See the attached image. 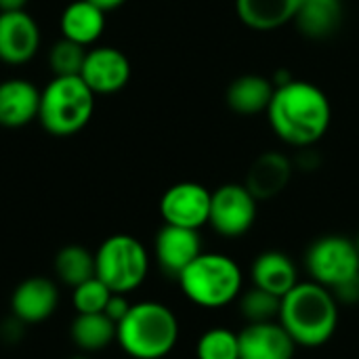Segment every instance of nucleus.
I'll return each instance as SVG.
<instances>
[{
    "instance_id": "5",
    "label": "nucleus",
    "mask_w": 359,
    "mask_h": 359,
    "mask_svg": "<svg viewBox=\"0 0 359 359\" xmlns=\"http://www.w3.org/2000/svg\"><path fill=\"white\" fill-rule=\"evenodd\" d=\"M95 111V93L80 76H55L40 90L38 120L55 137H69L82 130Z\"/></svg>"
},
{
    "instance_id": "29",
    "label": "nucleus",
    "mask_w": 359,
    "mask_h": 359,
    "mask_svg": "<svg viewBox=\"0 0 359 359\" xmlns=\"http://www.w3.org/2000/svg\"><path fill=\"white\" fill-rule=\"evenodd\" d=\"M27 0H0V13H11V11H23Z\"/></svg>"
},
{
    "instance_id": "11",
    "label": "nucleus",
    "mask_w": 359,
    "mask_h": 359,
    "mask_svg": "<svg viewBox=\"0 0 359 359\" xmlns=\"http://www.w3.org/2000/svg\"><path fill=\"white\" fill-rule=\"evenodd\" d=\"M40 48V29L25 11L0 13V61L27 63Z\"/></svg>"
},
{
    "instance_id": "21",
    "label": "nucleus",
    "mask_w": 359,
    "mask_h": 359,
    "mask_svg": "<svg viewBox=\"0 0 359 359\" xmlns=\"http://www.w3.org/2000/svg\"><path fill=\"white\" fill-rule=\"evenodd\" d=\"M273 82L257 76V74H246L236 78L225 93V101L231 111L240 116H257L267 111L269 101L273 97Z\"/></svg>"
},
{
    "instance_id": "24",
    "label": "nucleus",
    "mask_w": 359,
    "mask_h": 359,
    "mask_svg": "<svg viewBox=\"0 0 359 359\" xmlns=\"http://www.w3.org/2000/svg\"><path fill=\"white\" fill-rule=\"evenodd\" d=\"M280 305L282 299L252 286L250 290L242 292L238 297V309L240 316L246 320V324H265V322H278L280 318Z\"/></svg>"
},
{
    "instance_id": "4",
    "label": "nucleus",
    "mask_w": 359,
    "mask_h": 359,
    "mask_svg": "<svg viewBox=\"0 0 359 359\" xmlns=\"http://www.w3.org/2000/svg\"><path fill=\"white\" fill-rule=\"evenodd\" d=\"M177 282L194 305L221 309L238 301L244 276L231 257L221 252H202L181 271Z\"/></svg>"
},
{
    "instance_id": "14",
    "label": "nucleus",
    "mask_w": 359,
    "mask_h": 359,
    "mask_svg": "<svg viewBox=\"0 0 359 359\" xmlns=\"http://www.w3.org/2000/svg\"><path fill=\"white\" fill-rule=\"evenodd\" d=\"M59 303L57 286L42 276H34L23 280L13 297H11V311L23 324H40L48 320Z\"/></svg>"
},
{
    "instance_id": "12",
    "label": "nucleus",
    "mask_w": 359,
    "mask_h": 359,
    "mask_svg": "<svg viewBox=\"0 0 359 359\" xmlns=\"http://www.w3.org/2000/svg\"><path fill=\"white\" fill-rule=\"evenodd\" d=\"M154 252L160 269L168 278H179L181 271L202 255V240L198 229H187V227H177V225H166L158 231L156 242H154Z\"/></svg>"
},
{
    "instance_id": "8",
    "label": "nucleus",
    "mask_w": 359,
    "mask_h": 359,
    "mask_svg": "<svg viewBox=\"0 0 359 359\" xmlns=\"http://www.w3.org/2000/svg\"><path fill=\"white\" fill-rule=\"evenodd\" d=\"M259 200L242 183H225L212 191L208 225L223 238L246 236L257 221Z\"/></svg>"
},
{
    "instance_id": "10",
    "label": "nucleus",
    "mask_w": 359,
    "mask_h": 359,
    "mask_svg": "<svg viewBox=\"0 0 359 359\" xmlns=\"http://www.w3.org/2000/svg\"><path fill=\"white\" fill-rule=\"evenodd\" d=\"M80 78L95 95H111L128 84L130 61L114 46H97L86 53Z\"/></svg>"
},
{
    "instance_id": "1",
    "label": "nucleus",
    "mask_w": 359,
    "mask_h": 359,
    "mask_svg": "<svg viewBox=\"0 0 359 359\" xmlns=\"http://www.w3.org/2000/svg\"><path fill=\"white\" fill-rule=\"evenodd\" d=\"M265 114L278 139L297 149H309L322 141L332 122L328 95L320 86L297 78L276 86Z\"/></svg>"
},
{
    "instance_id": "17",
    "label": "nucleus",
    "mask_w": 359,
    "mask_h": 359,
    "mask_svg": "<svg viewBox=\"0 0 359 359\" xmlns=\"http://www.w3.org/2000/svg\"><path fill=\"white\" fill-rule=\"evenodd\" d=\"M252 286L267 290L276 297H284L299 284V271L294 261L280 250L261 252L250 265Z\"/></svg>"
},
{
    "instance_id": "31",
    "label": "nucleus",
    "mask_w": 359,
    "mask_h": 359,
    "mask_svg": "<svg viewBox=\"0 0 359 359\" xmlns=\"http://www.w3.org/2000/svg\"><path fill=\"white\" fill-rule=\"evenodd\" d=\"M72 359H88V358H84V355H76V358H72Z\"/></svg>"
},
{
    "instance_id": "6",
    "label": "nucleus",
    "mask_w": 359,
    "mask_h": 359,
    "mask_svg": "<svg viewBox=\"0 0 359 359\" xmlns=\"http://www.w3.org/2000/svg\"><path fill=\"white\" fill-rule=\"evenodd\" d=\"M97 278L116 294L137 290L149 271V255L145 246L126 233L107 238L95 252Z\"/></svg>"
},
{
    "instance_id": "26",
    "label": "nucleus",
    "mask_w": 359,
    "mask_h": 359,
    "mask_svg": "<svg viewBox=\"0 0 359 359\" xmlns=\"http://www.w3.org/2000/svg\"><path fill=\"white\" fill-rule=\"evenodd\" d=\"M86 46L72 42L67 38H61L59 42L53 44L48 63L53 67L55 76H80L84 59H86Z\"/></svg>"
},
{
    "instance_id": "7",
    "label": "nucleus",
    "mask_w": 359,
    "mask_h": 359,
    "mask_svg": "<svg viewBox=\"0 0 359 359\" xmlns=\"http://www.w3.org/2000/svg\"><path fill=\"white\" fill-rule=\"evenodd\" d=\"M305 267L313 282L330 292L359 278V250L355 240L345 236H322L307 248Z\"/></svg>"
},
{
    "instance_id": "13",
    "label": "nucleus",
    "mask_w": 359,
    "mask_h": 359,
    "mask_svg": "<svg viewBox=\"0 0 359 359\" xmlns=\"http://www.w3.org/2000/svg\"><path fill=\"white\" fill-rule=\"evenodd\" d=\"M240 359H292L297 343L280 322L246 324L240 332Z\"/></svg>"
},
{
    "instance_id": "16",
    "label": "nucleus",
    "mask_w": 359,
    "mask_h": 359,
    "mask_svg": "<svg viewBox=\"0 0 359 359\" xmlns=\"http://www.w3.org/2000/svg\"><path fill=\"white\" fill-rule=\"evenodd\" d=\"M40 90L23 78L0 82V126L19 128L38 118Z\"/></svg>"
},
{
    "instance_id": "22",
    "label": "nucleus",
    "mask_w": 359,
    "mask_h": 359,
    "mask_svg": "<svg viewBox=\"0 0 359 359\" xmlns=\"http://www.w3.org/2000/svg\"><path fill=\"white\" fill-rule=\"evenodd\" d=\"M118 324L105 313H78L72 324V339L82 351H101L116 341Z\"/></svg>"
},
{
    "instance_id": "27",
    "label": "nucleus",
    "mask_w": 359,
    "mask_h": 359,
    "mask_svg": "<svg viewBox=\"0 0 359 359\" xmlns=\"http://www.w3.org/2000/svg\"><path fill=\"white\" fill-rule=\"evenodd\" d=\"M111 294L114 292L95 276V278L86 280L74 288L72 303H74V309L78 313H103Z\"/></svg>"
},
{
    "instance_id": "3",
    "label": "nucleus",
    "mask_w": 359,
    "mask_h": 359,
    "mask_svg": "<svg viewBox=\"0 0 359 359\" xmlns=\"http://www.w3.org/2000/svg\"><path fill=\"white\" fill-rule=\"evenodd\" d=\"M116 341L133 359H162L177 347L179 320L162 303H135L118 324Z\"/></svg>"
},
{
    "instance_id": "30",
    "label": "nucleus",
    "mask_w": 359,
    "mask_h": 359,
    "mask_svg": "<svg viewBox=\"0 0 359 359\" xmlns=\"http://www.w3.org/2000/svg\"><path fill=\"white\" fill-rule=\"evenodd\" d=\"M88 2H93L95 6H99L101 11H114V8H118V6H122L126 0H88Z\"/></svg>"
},
{
    "instance_id": "15",
    "label": "nucleus",
    "mask_w": 359,
    "mask_h": 359,
    "mask_svg": "<svg viewBox=\"0 0 359 359\" xmlns=\"http://www.w3.org/2000/svg\"><path fill=\"white\" fill-rule=\"evenodd\" d=\"M292 172L294 164L288 156L280 151H265L250 164L244 185L259 202H267L288 187Z\"/></svg>"
},
{
    "instance_id": "18",
    "label": "nucleus",
    "mask_w": 359,
    "mask_h": 359,
    "mask_svg": "<svg viewBox=\"0 0 359 359\" xmlns=\"http://www.w3.org/2000/svg\"><path fill=\"white\" fill-rule=\"evenodd\" d=\"M301 0H236L238 19L257 32H273L294 21Z\"/></svg>"
},
{
    "instance_id": "25",
    "label": "nucleus",
    "mask_w": 359,
    "mask_h": 359,
    "mask_svg": "<svg viewBox=\"0 0 359 359\" xmlns=\"http://www.w3.org/2000/svg\"><path fill=\"white\" fill-rule=\"evenodd\" d=\"M198 359H240V339L238 332L217 326L206 330L196 345Z\"/></svg>"
},
{
    "instance_id": "23",
    "label": "nucleus",
    "mask_w": 359,
    "mask_h": 359,
    "mask_svg": "<svg viewBox=\"0 0 359 359\" xmlns=\"http://www.w3.org/2000/svg\"><path fill=\"white\" fill-rule=\"evenodd\" d=\"M55 271L59 280L72 288L80 286L82 282L97 276L95 269V255H90L86 248L78 244H69L61 248L55 257Z\"/></svg>"
},
{
    "instance_id": "20",
    "label": "nucleus",
    "mask_w": 359,
    "mask_h": 359,
    "mask_svg": "<svg viewBox=\"0 0 359 359\" xmlns=\"http://www.w3.org/2000/svg\"><path fill=\"white\" fill-rule=\"evenodd\" d=\"M59 25L63 38L88 46L95 44L105 29V11L88 0H76L65 6Z\"/></svg>"
},
{
    "instance_id": "9",
    "label": "nucleus",
    "mask_w": 359,
    "mask_h": 359,
    "mask_svg": "<svg viewBox=\"0 0 359 359\" xmlns=\"http://www.w3.org/2000/svg\"><path fill=\"white\" fill-rule=\"evenodd\" d=\"M212 191L194 181H183L164 191L160 198V215L166 225L200 229L210 219Z\"/></svg>"
},
{
    "instance_id": "32",
    "label": "nucleus",
    "mask_w": 359,
    "mask_h": 359,
    "mask_svg": "<svg viewBox=\"0 0 359 359\" xmlns=\"http://www.w3.org/2000/svg\"><path fill=\"white\" fill-rule=\"evenodd\" d=\"M355 246H358V250H359V233H358V238H355Z\"/></svg>"
},
{
    "instance_id": "2",
    "label": "nucleus",
    "mask_w": 359,
    "mask_h": 359,
    "mask_svg": "<svg viewBox=\"0 0 359 359\" xmlns=\"http://www.w3.org/2000/svg\"><path fill=\"white\" fill-rule=\"evenodd\" d=\"M339 301L334 294L309 280L299 282L290 292L282 297L278 322L297 343V347L318 349L330 343L339 328Z\"/></svg>"
},
{
    "instance_id": "28",
    "label": "nucleus",
    "mask_w": 359,
    "mask_h": 359,
    "mask_svg": "<svg viewBox=\"0 0 359 359\" xmlns=\"http://www.w3.org/2000/svg\"><path fill=\"white\" fill-rule=\"evenodd\" d=\"M128 309H130V303H128V299L124 297V294H111V299L107 301V305H105V316L109 318V320H114L116 324H120L122 320H124V316L128 313Z\"/></svg>"
},
{
    "instance_id": "19",
    "label": "nucleus",
    "mask_w": 359,
    "mask_h": 359,
    "mask_svg": "<svg viewBox=\"0 0 359 359\" xmlns=\"http://www.w3.org/2000/svg\"><path fill=\"white\" fill-rule=\"evenodd\" d=\"M343 0H301L294 23L299 32L311 40H326L343 23Z\"/></svg>"
}]
</instances>
